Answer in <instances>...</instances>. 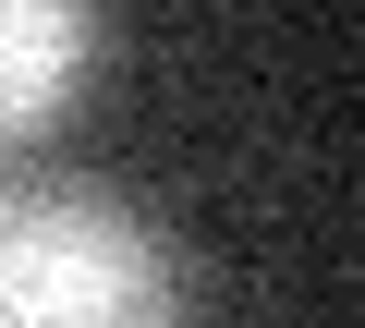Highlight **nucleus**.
Here are the masks:
<instances>
[{"label":"nucleus","mask_w":365,"mask_h":328,"mask_svg":"<svg viewBox=\"0 0 365 328\" xmlns=\"http://www.w3.org/2000/svg\"><path fill=\"white\" fill-rule=\"evenodd\" d=\"M0 328H195V280L134 195L0 171Z\"/></svg>","instance_id":"obj_1"},{"label":"nucleus","mask_w":365,"mask_h":328,"mask_svg":"<svg viewBox=\"0 0 365 328\" xmlns=\"http://www.w3.org/2000/svg\"><path fill=\"white\" fill-rule=\"evenodd\" d=\"M98 49H110V25L86 13V0H0V146L49 134L86 97Z\"/></svg>","instance_id":"obj_2"}]
</instances>
